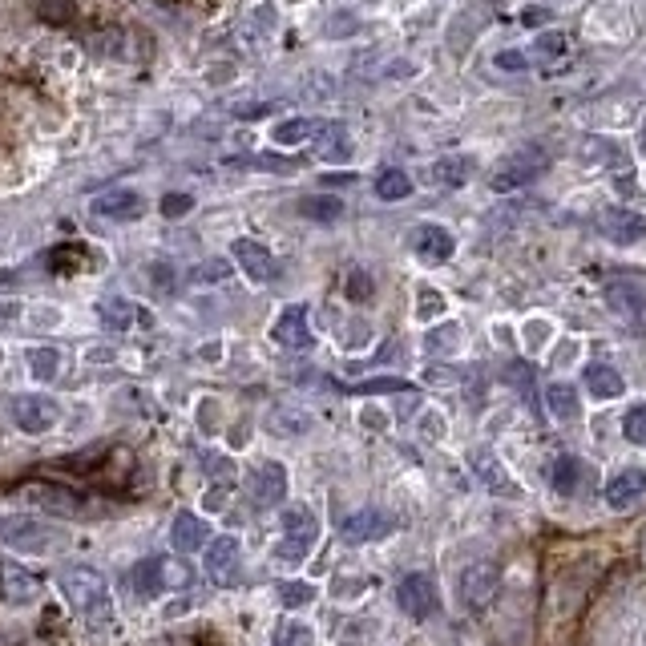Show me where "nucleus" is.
I'll use <instances>...</instances> for the list:
<instances>
[{
	"label": "nucleus",
	"mask_w": 646,
	"mask_h": 646,
	"mask_svg": "<svg viewBox=\"0 0 646 646\" xmlns=\"http://www.w3.org/2000/svg\"><path fill=\"white\" fill-rule=\"evenodd\" d=\"M606 307L614 315H626V319H638L646 311V295L638 283H610L606 287Z\"/></svg>",
	"instance_id": "23"
},
{
	"label": "nucleus",
	"mask_w": 646,
	"mask_h": 646,
	"mask_svg": "<svg viewBox=\"0 0 646 646\" xmlns=\"http://www.w3.org/2000/svg\"><path fill=\"white\" fill-rule=\"evenodd\" d=\"M642 493H646V469H638V465L618 469V473L606 481V489H602V497H606L610 509H630Z\"/></svg>",
	"instance_id": "17"
},
{
	"label": "nucleus",
	"mask_w": 646,
	"mask_h": 646,
	"mask_svg": "<svg viewBox=\"0 0 646 646\" xmlns=\"http://www.w3.org/2000/svg\"><path fill=\"white\" fill-rule=\"evenodd\" d=\"M231 275V267H227V259H210V263H202L190 279L194 283H219V279H227Z\"/></svg>",
	"instance_id": "42"
},
{
	"label": "nucleus",
	"mask_w": 646,
	"mask_h": 646,
	"mask_svg": "<svg viewBox=\"0 0 646 646\" xmlns=\"http://www.w3.org/2000/svg\"><path fill=\"white\" fill-rule=\"evenodd\" d=\"M130 590L138 598H158L166 590V578H162V558H142L134 570H130Z\"/></svg>",
	"instance_id": "25"
},
{
	"label": "nucleus",
	"mask_w": 646,
	"mask_h": 646,
	"mask_svg": "<svg viewBox=\"0 0 646 646\" xmlns=\"http://www.w3.org/2000/svg\"><path fill=\"white\" fill-rule=\"evenodd\" d=\"M315 537H319V521L311 509H287L283 517V542L275 546L279 562H303L315 546Z\"/></svg>",
	"instance_id": "4"
},
{
	"label": "nucleus",
	"mask_w": 646,
	"mask_h": 646,
	"mask_svg": "<svg viewBox=\"0 0 646 646\" xmlns=\"http://www.w3.org/2000/svg\"><path fill=\"white\" fill-rule=\"evenodd\" d=\"M348 29H356V21H352V17H344V21H336V25L328 21V33H332V37H336V33H348Z\"/></svg>",
	"instance_id": "51"
},
{
	"label": "nucleus",
	"mask_w": 646,
	"mask_h": 646,
	"mask_svg": "<svg viewBox=\"0 0 646 646\" xmlns=\"http://www.w3.org/2000/svg\"><path fill=\"white\" fill-rule=\"evenodd\" d=\"M546 408H550V416H554V420H562V424H566V420H578L582 400H578V392H574L570 384H562V380H558V384H550V388H546Z\"/></svg>",
	"instance_id": "27"
},
{
	"label": "nucleus",
	"mask_w": 646,
	"mask_h": 646,
	"mask_svg": "<svg viewBox=\"0 0 646 646\" xmlns=\"http://www.w3.org/2000/svg\"><path fill=\"white\" fill-rule=\"evenodd\" d=\"M194 210V198L190 194H166L162 198V214L166 219H182V214H190Z\"/></svg>",
	"instance_id": "43"
},
{
	"label": "nucleus",
	"mask_w": 646,
	"mask_h": 646,
	"mask_svg": "<svg viewBox=\"0 0 646 646\" xmlns=\"http://www.w3.org/2000/svg\"><path fill=\"white\" fill-rule=\"evenodd\" d=\"M247 489H251L255 505H279V501L287 497V473H283V465H279V461H263V465L251 473Z\"/></svg>",
	"instance_id": "18"
},
{
	"label": "nucleus",
	"mask_w": 646,
	"mask_h": 646,
	"mask_svg": "<svg viewBox=\"0 0 646 646\" xmlns=\"http://www.w3.org/2000/svg\"><path fill=\"white\" fill-rule=\"evenodd\" d=\"M299 214H303V219H311V223H336L340 219V214H344V202L332 194H311V198H303L299 202Z\"/></svg>",
	"instance_id": "28"
},
{
	"label": "nucleus",
	"mask_w": 646,
	"mask_h": 646,
	"mask_svg": "<svg viewBox=\"0 0 646 646\" xmlns=\"http://www.w3.org/2000/svg\"><path fill=\"white\" fill-rule=\"evenodd\" d=\"M497 582H501V570L493 562H473L469 570H461L457 594H461V602L469 610H485L493 602V594H497Z\"/></svg>",
	"instance_id": "7"
},
{
	"label": "nucleus",
	"mask_w": 646,
	"mask_h": 646,
	"mask_svg": "<svg viewBox=\"0 0 646 646\" xmlns=\"http://www.w3.org/2000/svg\"><path fill=\"white\" fill-rule=\"evenodd\" d=\"M162 578H166V590H186L194 582V570L186 562H170L162 558Z\"/></svg>",
	"instance_id": "38"
},
{
	"label": "nucleus",
	"mask_w": 646,
	"mask_h": 646,
	"mask_svg": "<svg viewBox=\"0 0 646 646\" xmlns=\"http://www.w3.org/2000/svg\"><path fill=\"white\" fill-rule=\"evenodd\" d=\"M441 311H445V295L437 287H420L416 291V315L420 319H437Z\"/></svg>",
	"instance_id": "37"
},
{
	"label": "nucleus",
	"mask_w": 646,
	"mask_h": 646,
	"mask_svg": "<svg viewBox=\"0 0 646 646\" xmlns=\"http://www.w3.org/2000/svg\"><path fill=\"white\" fill-rule=\"evenodd\" d=\"M356 392H360V396H380V392H408V384H404L400 376H380V380H364V384H356Z\"/></svg>",
	"instance_id": "40"
},
{
	"label": "nucleus",
	"mask_w": 646,
	"mask_h": 646,
	"mask_svg": "<svg viewBox=\"0 0 646 646\" xmlns=\"http://www.w3.org/2000/svg\"><path fill=\"white\" fill-rule=\"evenodd\" d=\"M97 319L105 323L110 332H130L134 323L142 319V311L130 303V299H118V295H110V299H101L97 303Z\"/></svg>",
	"instance_id": "22"
},
{
	"label": "nucleus",
	"mask_w": 646,
	"mask_h": 646,
	"mask_svg": "<svg viewBox=\"0 0 646 646\" xmlns=\"http://www.w3.org/2000/svg\"><path fill=\"white\" fill-rule=\"evenodd\" d=\"M275 344H283L287 352H311L315 336H311V323H307V307L303 303H291L279 319H275Z\"/></svg>",
	"instance_id": "13"
},
{
	"label": "nucleus",
	"mask_w": 646,
	"mask_h": 646,
	"mask_svg": "<svg viewBox=\"0 0 646 646\" xmlns=\"http://www.w3.org/2000/svg\"><path fill=\"white\" fill-rule=\"evenodd\" d=\"M348 291H352V299H360V295L368 299V295H372V279H368V275H360V271H352V283H348Z\"/></svg>",
	"instance_id": "46"
},
{
	"label": "nucleus",
	"mask_w": 646,
	"mask_h": 646,
	"mask_svg": "<svg viewBox=\"0 0 646 646\" xmlns=\"http://www.w3.org/2000/svg\"><path fill=\"white\" fill-rule=\"evenodd\" d=\"M566 53V37L562 33H546L542 41H537V57H542L550 69H554V57H562Z\"/></svg>",
	"instance_id": "41"
},
{
	"label": "nucleus",
	"mask_w": 646,
	"mask_h": 646,
	"mask_svg": "<svg viewBox=\"0 0 646 646\" xmlns=\"http://www.w3.org/2000/svg\"><path fill=\"white\" fill-rule=\"evenodd\" d=\"M93 214H101V219H114V223H134L146 214V198L138 190H110L101 194L93 202Z\"/></svg>",
	"instance_id": "16"
},
{
	"label": "nucleus",
	"mask_w": 646,
	"mask_h": 646,
	"mask_svg": "<svg viewBox=\"0 0 646 646\" xmlns=\"http://www.w3.org/2000/svg\"><path fill=\"white\" fill-rule=\"evenodd\" d=\"M315 130H319V122H311V118H291V122H279V126H275V142H279V146H303V142L315 138Z\"/></svg>",
	"instance_id": "31"
},
{
	"label": "nucleus",
	"mask_w": 646,
	"mask_h": 646,
	"mask_svg": "<svg viewBox=\"0 0 646 646\" xmlns=\"http://www.w3.org/2000/svg\"><path fill=\"white\" fill-rule=\"evenodd\" d=\"M235 263L255 279V283H271V279H279V263H275V255L263 247V243H255V239H235Z\"/></svg>",
	"instance_id": "15"
},
{
	"label": "nucleus",
	"mask_w": 646,
	"mask_h": 646,
	"mask_svg": "<svg viewBox=\"0 0 646 646\" xmlns=\"http://www.w3.org/2000/svg\"><path fill=\"white\" fill-rule=\"evenodd\" d=\"M13 420L25 428V433H49V428L61 420V408H57L53 396H17Z\"/></svg>",
	"instance_id": "12"
},
{
	"label": "nucleus",
	"mask_w": 646,
	"mask_h": 646,
	"mask_svg": "<svg viewBox=\"0 0 646 646\" xmlns=\"http://www.w3.org/2000/svg\"><path fill=\"white\" fill-rule=\"evenodd\" d=\"M473 473H477V481H481L489 493H497V497H521V485L509 477V469H505V461H501L497 453L477 449V453H473Z\"/></svg>",
	"instance_id": "14"
},
{
	"label": "nucleus",
	"mask_w": 646,
	"mask_h": 646,
	"mask_svg": "<svg viewBox=\"0 0 646 646\" xmlns=\"http://www.w3.org/2000/svg\"><path fill=\"white\" fill-rule=\"evenodd\" d=\"M154 283H158V287H166V291H170V287H174V271H170V267H166V263H154Z\"/></svg>",
	"instance_id": "49"
},
{
	"label": "nucleus",
	"mask_w": 646,
	"mask_h": 646,
	"mask_svg": "<svg viewBox=\"0 0 646 646\" xmlns=\"http://www.w3.org/2000/svg\"><path fill=\"white\" fill-rule=\"evenodd\" d=\"M255 166H263V170H275V174H291V170H299V162L295 158H279V154H259V158H251Z\"/></svg>",
	"instance_id": "44"
},
{
	"label": "nucleus",
	"mask_w": 646,
	"mask_h": 646,
	"mask_svg": "<svg viewBox=\"0 0 646 646\" xmlns=\"http://www.w3.org/2000/svg\"><path fill=\"white\" fill-rule=\"evenodd\" d=\"M57 582H61L65 602H69L77 614H89V618L110 614V586H105V578H101L97 570H89V566H69V570H61Z\"/></svg>",
	"instance_id": "1"
},
{
	"label": "nucleus",
	"mask_w": 646,
	"mask_h": 646,
	"mask_svg": "<svg viewBox=\"0 0 646 646\" xmlns=\"http://www.w3.org/2000/svg\"><path fill=\"white\" fill-rule=\"evenodd\" d=\"M497 65H501V69H525L529 61H525V53H501Z\"/></svg>",
	"instance_id": "48"
},
{
	"label": "nucleus",
	"mask_w": 646,
	"mask_h": 646,
	"mask_svg": "<svg viewBox=\"0 0 646 646\" xmlns=\"http://www.w3.org/2000/svg\"><path fill=\"white\" fill-rule=\"evenodd\" d=\"M227 489H231V485H219V489H210V493H206V509H210V513H219V509H223Z\"/></svg>",
	"instance_id": "47"
},
{
	"label": "nucleus",
	"mask_w": 646,
	"mask_h": 646,
	"mask_svg": "<svg viewBox=\"0 0 646 646\" xmlns=\"http://www.w3.org/2000/svg\"><path fill=\"white\" fill-rule=\"evenodd\" d=\"M239 562H243V546L239 537H214L206 546V578L214 586H235L239 582Z\"/></svg>",
	"instance_id": "8"
},
{
	"label": "nucleus",
	"mask_w": 646,
	"mask_h": 646,
	"mask_svg": "<svg viewBox=\"0 0 646 646\" xmlns=\"http://www.w3.org/2000/svg\"><path fill=\"white\" fill-rule=\"evenodd\" d=\"M315 142H319V158L323 162H348L352 158V142H348V126L344 122H319Z\"/></svg>",
	"instance_id": "21"
},
{
	"label": "nucleus",
	"mask_w": 646,
	"mask_h": 646,
	"mask_svg": "<svg viewBox=\"0 0 646 646\" xmlns=\"http://www.w3.org/2000/svg\"><path fill=\"white\" fill-rule=\"evenodd\" d=\"M279 602L287 610H299V606L315 602V586L311 582H279Z\"/></svg>",
	"instance_id": "35"
},
{
	"label": "nucleus",
	"mask_w": 646,
	"mask_h": 646,
	"mask_svg": "<svg viewBox=\"0 0 646 646\" xmlns=\"http://www.w3.org/2000/svg\"><path fill=\"white\" fill-rule=\"evenodd\" d=\"M37 594H41V582H37L25 566H17V562H0V598L13 602V606H25V602H33Z\"/></svg>",
	"instance_id": "19"
},
{
	"label": "nucleus",
	"mask_w": 646,
	"mask_h": 646,
	"mask_svg": "<svg viewBox=\"0 0 646 646\" xmlns=\"http://www.w3.org/2000/svg\"><path fill=\"white\" fill-rule=\"evenodd\" d=\"M202 469H210V481H219V485H231L235 481V461H227V457L206 453L202 457Z\"/></svg>",
	"instance_id": "39"
},
{
	"label": "nucleus",
	"mask_w": 646,
	"mask_h": 646,
	"mask_svg": "<svg viewBox=\"0 0 646 646\" xmlns=\"http://www.w3.org/2000/svg\"><path fill=\"white\" fill-rule=\"evenodd\" d=\"M642 150H646V126H642Z\"/></svg>",
	"instance_id": "52"
},
{
	"label": "nucleus",
	"mask_w": 646,
	"mask_h": 646,
	"mask_svg": "<svg viewBox=\"0 0 646 646\" xmlns=\"http://www.w3.org/2000/svg\"><path fill=\"white\" fill-rule=\"evenodd\" d=\"M396 606H400L408 618L424 622V618H433V614L441 610V590H437L433 578L416 570V574L400 578V586H396Z\"/></svg>",
	"instance_id": "5"
},
{
	"label": "nucleus",
	"mask_w": 646,
	"mask_h": 646,
	"mask_svg": "<svg viewBox=\"0 0 646 646\" xmlns=\"http://www.w3.org/2000/svg\"><path fill=\"white\" fill-rule=\"evenodd\" d=\"M267 110H271V105H239L235 114H239V118H263Z\"/></svg>",
	"instance_id": "50"
},
{
	"label": "nucleus",
	"mask_w": 646,
	"mask_h": 646,
	"mask_svg": "<svg viewBox=\"0 0 646 646\" xmlns=\"http://www.w3.org/2000/svg\"><path fill=\"white\" fill-rule=\"evenodd\" d=\"M311 642H315L311 626H303V622H295V618L279 622V626H275V638H271V646H311Z\"/></svg>",
	"instance_id": "33"
},
{
	"label": "nucleus",
	"mask_w": 646,
	"mask_h": 646,
	"mask_svg": "<svg viewBox=\"0 0 646 646\" xmlns=\"http://www.w3.org/2000/svg\"><path fill=\"white\" fill-rule=\"evenodd\" d=\"M457 376H461V372H453V368H428V372H424L428 384H457Z\"/></svg>",
	"instance_id": "45"
},
{
	"label": "nucleus",
	"mask_w": 646,
	"mask_h": 646,
	"mask_svg": "<svg viewBox=\"0 0 646 646\" xmlns=\"http://www.w3.org/2000/svg\"><path fill=\"white\" fill-rule=\"evenodd\" d=\"M461 340H465L461 323H441V328H433V332L424 336V352L428 356H449V352L461 348Z\"/></svg>",
	"instance_id": "29"
},
{
	"label": "nucleus",
	"mask_w": 646,
	"mask_h": 646,
	"mask_svg": "<svg viewBox=\"0 0 646 646\" xmlns=\"http://www.w3.org/2000/svg\"><path fill=\"white\" fill-rule=\"evenodd\" d=\"M396 529V513L380 509V505H364L360 513H352L344 521V542L348 546H364V542H380Z\"/></svg>",
	"instance_id": "9"
},
{
	"label": "nucleus",
	"mask_w": 646,
	"mask_h": 646,
	"mask_svg": "<svg viewBox=\"0 0 646 646\" xmlns=\"http://www.w3.org/2000/svg\"><path fill=\"white\" fill-rule=\"evenodd\" d=\"M0 542L21 554H53L57 550V529L33 517H0Z\"/></svg>",
	"instance_id": "3"
},
{
	"label": "nucleus",
	"mask_w": 646,
	"mask_h": 646,
	"mask_svg": "<svg viewBox=\"0 0 646 646\" xmlns=\"http://www.w3.org/2000/svg\"><path fill=\"white\" fill-rule=\"evenodd\" d=\"M622 433H626V441L646 445V404L626 408V416H622Z\"/></svg>",
	"instance_id": "36"
},
{
	"label": "nucleus",
	"mask_w": 646,
	"mask_h": 646,
	"mask_svg": "<svg viewBox=\"0 0 646 646\" xmlns=\"http://www.w3.org/2000/svg\"><path fill=\"white\" fill-rule=\"evenodd\" d=\"M550 170V150L542 146V142H525L521 150H513L505 162H501V170L493 174V190H517V186H529V182H537Z\"/></svg>",
	"instance_id": "2"
},
{
	"label": "nucleus",
	"mask_w": 646,
	"mask_h": 646,
	"mask_svg": "<svg viewBox=\"0 0 646 646\" xmlns=\"http://www.w3.org/2000/svg\"><path fill=\"white\" fill-rule=\"evenodd\" d=\"M598 231L618 247H634V243L646 239V219L634 214V210H626V206H606L598 214Z\"/></svg>",
	"instance_id": "10"
},
{
	"label": "nucleus",
	"mask_w": 646,
	"mask_h": 646,
	"mask_svg": "<svg viewBox=\"0 0 646 646\" xmlns=\"http://www.w3.org/2000/svg\"><path fill=\"white\" fill-rule=\"evenodd\" d=\"M376 194L384 198V202H400V198H408L412 194V178L404 174V170H380V178H376Z\"/></svg>",
	"instance_id": "32"
},
{
	"label": "nucleus",
	"mask_w": 646,
	"mask_h": 646,
	"mask_svg": "<svg viewBox=\"0 0 646 646\" xmlns=\"http://www.w3.org/2000/svg\"><path fill=\"white\" fill-rule=\"evenodd\" d=\"M170 542L178 554H198L202 546H210V525L202 517H194L190 509H182L174 517V529H170Z\"/></svg>",
	"instance_id": "20"
},
{
	"label": "nucleus",
	"mask_w": 646,
	"mask_h": 646,
	"mask_svg": "<svg viewBox=\"0 0 646 646\" xmlns=\"http://www.w3.org/2000/svg\"><path fill=\"white\" fill-rule=\"evenodd\" d=\"M586 473H590V469H586L578 457H558V461H554V469H550V485H554L562 497H574V493H578V485L586 481Z\"/></svg>",
	"instance_id": "26"
},
{
	"label": "nucleus",
	"mask_w": 646,
	"mask_h": 646,
	"mask_svg": "<svg viewBox=\"0 0 646 646\" xmlns=\"http://www.w3.org/2000/svg\"><path fill=\"white\" fill-rule=\"evenodd\" d=\"M21 497L25 501H33L37 509H45V513H57V517H89V509H85V497H77L73 489H61V485H45V481H33V485H25L21 489Z\"/></svg>",
	"instance_id": "6"
},
{
	"label": "nucleus",
	"mask_w": 646,
	"mask_h": 646,
	"mask_svg": "<svg viewBox=\"0 0 646 646\" xmlns=\"http://www.w3.org/2000/svg\"><path fill=\"white\" fill-rule=\"evenodd\" d=\"M453 251H457V239L449 235V227H441V223L412 227V255L420 263H449Z\"/></svg>",
	"instance_id": "11"
},
{
	"label": "nucleus",
	"mask_w": 646,
	"mask_h": 646,
	"mask_svg": "<svg viewBox=\"0 0 646 646\" xmlns=\"http://www.w3.org/2000/svg\"><path fill=\"white\" fill-rule=\"evenodd\" d=\"M57 368H61V352H57V348H33V352H29V372H33L37 380H53Z\"/></svg>",
	"instance_id": "34"
},
{
	"label": "nucleus",
	"mask_w": 646,
	"mask_h": 646,
	"mask_svg": "<svg viewBox=\"0 0 646 646\" xmlns=\"http://www.w3.org/2000/svg\"><path fill=\"white\" fill-rule=\"evenodd\" d=\"M433 178H437L441 186L461 190V186L473 178V158H441V162L433 166Z\"/></svg>",
	"instance_id": "30"
},
{
	"label": "nucleus",
	"mask_w": 646,
	"mask_h": 646,
	"mask_svg": "<svg viewBox=\"0 0 646 646\" xmlns=\"http://www.w3.org/2000/svg\"><path fill=\"white\" fill-rule=\"evenodd\" d=\"M582 380H586V392H590L594 400H614V396H622V388H626L622 372H614L610 364H590V368L582 372Z\"/></svg>",
	"instance_id": "24"
}]
</instances>
